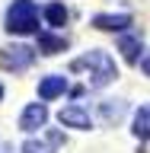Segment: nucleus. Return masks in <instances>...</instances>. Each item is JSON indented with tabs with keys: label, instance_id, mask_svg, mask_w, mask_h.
<instances>
[{
	"label": "nucleus",
	"instance_id": "6",
	"mask_svg": "<svg viewBox=\"0 0 150 153\" xmlns=\"http://www.w3.org/2000/svg\"><path fill=\"white\" fill-rule=\"evenodd\" d=\"M93 26L102 29V32H122V29L131 26V16H128V13H115V16L99 13V16H93Z\"/></svg>",
	"mask_w": 150,
	"mask_h": 153
},
{
	"label": "nucleus",
	"instance_id": "5",
	"mask_svg": "<svg viewBox=\"0 0 150 153\" xmlns=\"http://www.w3.org/2000/svg\"><path fill=\"white\" fill-rule=\"evenodd\" d=\"M57 118H61V124H64V128H80V131L93 128V118H90V112H86V108H80V105H64Z\"/></svg>",
	"mask_w": 150,
	"mask_h": 153
},
{
	"label": "nucleus",
	"instance_id": "11",
	"mask_svg": "<svg viewBox=\"0 0 150 153\" xmlns=\"http://www.w3.org/2000/svg\"><path fill=\"white\" fill-rule=\"evenodd\" d=\"M134 137H141V140L150 137V108L147 105H141L137 115H134Z\"/></svg>",
	"mask_w": 150,
	"mask_h": 153
},
{
	"label": "nucleus",
	"instance_id": "15",
	"mask_svg": "<svg viewBox=\"0 0 150 153\" xmlns=\"http://www.w3.org/2000/svg\"><path fill=\"white\" fill-rule=\"evenodd\" d=\"M0 99H3V86H0Z\"/></svg>",
	"mask_w": 150,
	"mask_h": 153
},
{
	"label": "nucleus",
	"instance_id": "7",
	"mask_svg": "<svg viewBox=\"0 0 150 153\" xmlns=\"http://www.w3.org/2000/svg\"><path fill=\"white\" fill-rule=\"evenodd\" d=\"M64 89H67V76H45V80H42V83H38V96H42V99H57V96H64Z\"/></svg>",
	"mask_w": 150,
	"mask_h": 153
},
{
	"label": "nucleus",
	"instance_id": "13",
	"mask_svg": "<svg viewBox=\"0 0 150 153\" xmlns=\"http://www.w3.org/2000/svg\"><path fill=\"white\" fill-rule=\"evenodd\" d=\"M48 143H54V140H48ZM42 140H26L22 143V153H51V147Z\"/></svg>",
	"mask_w": 150,
	"mask_h": 153
},
{
	"label": "nucleus",
	"instance_id": "1",
	"mask_svg": "<svg viewBox=\"0 0 150 153\" xmlns=\"http://www.w3.org/2000/svg\"><path fill=\"white\" fill-rule=\"evenodd\" d=\"M70 70H86V83L93 89H102L118 76V67H115L109 51H86L83 57H77L70 64Z\"/></svg>",
	"mask_w": 150,
	"mask_h": 153
},
{
	"label": "nucleus",
	"instance_id": "10",
	"mask_svg": "<svg viewBox=\"0 0 150 153\" xmlns=\"http://www.w3.org/2000/svg\"><path fill=\"white\" fill-rule=\"evenodd\" d=\"M118 51L125 54V61H137V54H141V38L137 35H122L118 38Z\"/></svg>",
	"mask_w": 150,
	"mask_h": 153
},
{
	"label": "nucleus",
	"instance_id": "14",
	"mask_svg": "<svg viewBox=\"0 0 150 153\" xmlns=\"http://www.w3.org/2000/svg\"><path fill=\"white\" fill-rule=\"evenodd\" d=\"M141 70H144V74L150 76V54H147V57H144V61H141Z\"/></svg>",
	"mask_w": 150,
	"mask_h": 153
},
{
	"label": "nucleus",
	"instance_id": "9",
	"mask_svg": "<svg viewBox=\"0 0 150 153\" xmlns=\"http://www.w3.org/2000/svg\"><path fill=\"white\" fill-rule=\"evenodd\" d=\"M99 112H102V121L105 124H115L125 115V102H118V99H105V102H99Z\"/></svg>",
	"mask_w": 150,
	"mask_h": 153
},
{
	"label": "nucleus",
	"instance_id": "3",
	"mask_svg": "<svg viewBox=\"0 0 150 153\" xmlns=\"http://www.w3.org/2000/svg\"><path fill=\"white\" fill-rule=\"evenodd\" d=\"M0 61H3L7 70H26V67L35 61V51H32L29 45H13V48H3Z\"/></svg>",
	"mask_w": 150,
	"mask_h": 153
},
{
	"label": "nucleus",
	"instance_id": "8",
	"mask_svg": "<svg viewBox=\"0 0 150 153\" xmlns=\"http://www.w3.org/2000/svg\"><path fill=\"white\" fill-rule=\"evenodd\" d=\"M67 42L61 35H51V32H38V51L42 54H57V51H64Z\"/></svg>",
	"mask_w": 150,
	"mask_h": 153
},
{
	"label": "nucleus",
	"instance_id": "2",
	"mask_svg": "<svg viewBox=\"0 0 150 153\" xmlns=\"http://www.w3.org/2000/svg\"><path fill=\"white\" fill-rule=\"evenodd\" d=\"M7 32H13V35H32V32H38V7L32 0H13L10 3Z\"/></svg>",
	"mask_w": 150,
	"mask_h": 153
},
{
	"label": "nucleus",
	"instance_id": "12",
	"mask_svg": "<svg viewBox=\"0 0 150 153\" xmlns=\"http://www.w3.org/2000/svg\"><path fill=\"white\" fill-rule=\"evenodd\" d=\"M45 19H48V26H64L67 22V10L61 7V3H51V7H45Z\"/></svg>",
	"mask_w": 150,
	"mask_h": 153
},
{
	"label": "nucleus",
	"instance_id": "4",
	"mask_svg": "<svg viewBox=\"0 0 150 153\" xmlns=\"http://www.w3.org/2000/svg\"><path fill=\"white\" fill-rule=\"evenodd\" d=\"M45 121H48L45 102H32V105H26V112H22V118H19V128H22L26 134H32V131H38V128H45Z\"/></svg>",
	"mask_w": 150,
	"mask_h": 153
}]
</instances>
